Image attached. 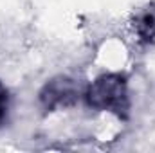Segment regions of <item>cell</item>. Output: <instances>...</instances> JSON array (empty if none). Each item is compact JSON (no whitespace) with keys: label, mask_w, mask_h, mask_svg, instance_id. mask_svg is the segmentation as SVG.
Returning a JSON list of instances; mask_svg holds the SVG:
<instances>
[{"label":"cell","mask_w":155,"mask_h":153,"mask_svg":"<svg viewBox=\"0 0 155 153\" xmlns=\"http://www.w3.org/2000/svg\"><path fill=\"white\" fill-rule=\"evenodd\" d=\"M7 114H9V92L0 81V126L7 122Z\"/></svg>","instance_id":"4"},{"label":"cell","mask_w":155,"mask_h":153,"mask_svg":"<svg viewBox=\"0 0 155 153\" xmlns=\"http://www.w3.org/2000/svg\"><path fill=\"white\" fill-rule=\"evenodd\" d=\"M88 108L97 112H112L117 117L126 119L130 112L128 83L123 74H101L96 77L83 92Z\"/></svg>","instance_id":"1"},{"label":"cell","mask_w":155,"mask_h":153,"mask_svg":"<svg viewBox=\"0 0 155 153\" xmlns=\"http://www.w3.org/2000/svg\"><path fill=\"white\" fill-rule=\"evenodd\" d=\"M134 33L137 34L139 43L148 45L155 40V4H148L139 9L132 20Z\"/></svg>","instance_id":"3"},{"label":"cell","mask_w":155,"mask_h":153,"mask_svg":"<svg viewBox=\"0 0 155 153\" xmlns=\"http://www.w3.org/2000/svg\"><path fill=\"white\" fill-rule=\"evenodd\" d=\"M81 96L83 92L76 79L69 76H58L47 81L40 90V105L45 112H54L58 108L76 105Z\"/></svg>","instance_id":"2"}]
</instances>
